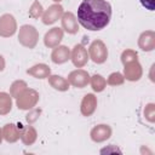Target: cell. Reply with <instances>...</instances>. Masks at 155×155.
I'll use <instances>...</instances> for the list:
<instances>
[{
	"mask_svg": "<svg viewBox=\"0 0 155 155\" xmlns=\"http://www.w3.org/2000/svg\"><path fill=\"white\" fill-rule=\"evenodd\" d=\"M39 92L34 88H25L17 98H16V104L18 109L21 110H30L33 109L38 102H39Z\"/></svg>",
	"mask_w": 155,
	"mask_h": 155,
	"instance_id": "3957f363",
	"label": "cell"
},
{
	"mask_svg": "<svg viewBox=\"0 0 155 155\" xmlns=\"http://www.w3.org/2000/svg\"><path fill=\"white\" fill-rule=\"evenodd\" d=\"M27 87H28L27 86V82L23 81V80H16V81H13L12 85L10 86V94H11V97L17 98Z\"/></svg>",
	"mask_w": 155,
	"mask_h": 155,
	"instance_id": "7402d4cb",
	"label": "cell"
},
{
	"mask_svg": "<svg viewBox=\"0 0 155 155\" xmlns=\"http://www.w3.org/2000/svg\"><path fill=\"white\" fill-rule=\"evenodd\" d=\"M90 84L94 92H102L107 86V80L102 75L94 74L92 78H90Z\"/></svg>",
	"mask_w": 155,
	"mask_h": 155,
	"instance_id": "44dd1931",
	"label": "cell"
},
{
	"mask_svg": "<svg viewBox=\"0 0 155 155\" xmlns=\"http://www.w3.org/2000/svg\"><path fill=\"white\" fill-rule=\"evenodd\" d=\"M53 1H54V2H61L62 0H53Z\"/></svg>",
	"mask_w": 155,
	"mask_h": 155,
	"instance_id": "4dcf8cb0",
	"label": "cell"
},
{
	"mask_svg": "<svg viewBox=\"0 0 155 155\" xmlns=\"http://www.w3.org/2000/svg\"><path fill=\"white\" fill-rule=\"evenodd\" d=\"M27 74L35 79H47L51 75V68L45 63H38L27 70Z\"/></svg>",
	"mask_w": 155,
	"mask_h": 155,
	"instance_id": "2e32d148",
	"label": "cell"
},
{
	"mask_svg": "<svg viewBox=\"0 0 155 155\" xmlns=\"http://www.w3.org/2000/svg\"><path fill=\"white\" fill-rule=\"evenodd\" d=\"M19 138L25 145H31L35 143L38 138V132L33 126H24L19 128Z\"/></svg>",
	"mask_w": 155,
	"mask_h": 155,
	"instance_id": "e0dca14e",
	"label": "cell"
},
{
	"mask_svg": "<svg viewBox=\"0 0 155 155\" xmlns=\"http://www.w3.org/2000/svg\"><path fill=\"white\" fill-rule=\"evenodd\" d=\"M97 108V97L93 93H87L84 96L81 104H80V111L84 116L88 117L91 116Z\"/></svg>",
	"mask_w": 155,
	"mask_h": 155,
	"instance_id": "4fadbf2b",
	"label": "cell"
},
{
	"mask_svg": "<svg viewBox=\"0 0 155 155\" xmlns=\"http://www.w3.org/2000/svg\"><path fill=\"white\" fill-rule=\"evenodd\" d=\"M62 40H63V29L58 27L51 28L44 36V44L48 48H53L58 46Z\"/></svg>",
	"mask_w": 155,
	"mask_h": 155,
	"instance_id": "8fae6325",
	"label": "cell"
},
{
	"mask_svg": "<svg viewBox=\"0 0 155 155\" xmlns=\"http://www.w3.org/2000/svg\"><path fill=\"white\" fill-rule=\"evenodd\" d=\"M143 75V69L140 63L137 61L128 62L124 64V78L128 81H138Z\"/></svg>",
	"mask_w": 155,
	"mask_h": 155,
	"instance_id": "52a82bcc",
	"label": "cell"
},
{
	"mask_svg": "<svg viewBox=\"0 0 155 155\" xmlns=\"http://www.w3.org/2000/svg\"><path fill=\"white\" fill-rule=\"evenodd\" d=\"M137 59H138V53H137L134 50L126 48V50L122 51V53H121V62H122V64H126V63H128V62L137 61Z\"/></svg>",
	"mask_w": 155,
	"mask_h": 155,
	"instance_id": "603a6c76",
	"label": "cell"
},
{
	"mask_svg": "<svg viewBox=\"0 0 155 155\" xmlns=\"http://www.w3.org/2000/svg\"><path fill=\"white\" fill-rule=\"evenodd\" d=\"M144 117L149 122H154L155 121V104L154 103H149V104L145 105V108H144Z\"/></svg>",
	"mask_w": 155,
	"mask_h": 155,
	"instance_id": "484cf974",
	"label": "cell"
},
{
	"mask_svg": "<svg viewBox=\"0 0 155 155\" xmlns=\"http://www.w3.org/2000/svg\"><path fill=\"white\" fill-rule=\"evenodd\" d=\"M12 109V97L6 92H0V115H6Z\"/></svg>",
	"mask_w": 155,
	"mask_h": 155,
	"instance_id": "ffe728a7",
	"label": "cell"
},
{
	"mask_svg": "<svg viewBox=\"0 0 155 155\" xmlns=\"http://www.w3.org/2000/svg\"><path fill=\"white\" fill-rule=\"evenodd\" d=\"M63 7L59 4H53L51 5L44 13H42V23L48 25V24H53L54 22H57L62 15H63Z\"/></svg>",
	"mask_w": 155,
	"mask_h": 155,
	"instance_id": "30bf717a",
	"label": "cell"
},
{
	"mask_svg": "<svg viewBox=\"0 0 155 155\" xmlns=\"http://www.w3.org/2000/svg\"><path fill=\"white\" fill-rule=\"evenodd\" d=\"M88 58L90 57H88L87 50L84 45L78 44L73 47V51L70 53V59L76 68H82L88 62Z\"/></svg>",
	"mask_w": 155,
	"mask_h": 155,
	"instance_id": "ba28073f",
	"label": "cell"
},
{
	"mask_svg": "<svg viewBox=\"0 0 155 155\" xmlns=\"http://www.w3.org/2000/svg\"><path fill=\"white\" fill-rule=\"evenodd\" d=\"M51 59L54 64H63L70 59V50L67 46L58 45L53 47V51L51 53Z\"/></svg>",
	"mask_w": 155,
	"mask_h": 155,
	"instance_id": "9a60e30c",
	"label": "cell"
},
{
	"mask_svg": "<svg viewBox=\"0 0 155 155\" xmlns=\"http://www.w3.org/2000/svg\"><path fill=\"white\" fill-rule=\"evenodd\" d=\"M111 18V6L107 0H84L78 7V22L87 30L104 29Z\"/></svg>",
	"mask_w": 155,
	"mask_h": 155,
	"instance_id": "6da1fadb",
	"label": "cell"
},
{
	"mask_svg": "<svg viewBox=\"0 0 155 155\" xmlns=\"http://www.w3.org/2000/svg\"><path fill=\"white\" fill-rule=\"evenodd\" d=\"M2 138L8 143H15L19 139V130L15 124H6L2 128Z\"/></svg>",
	"mask_w": 155,
	"mask_h": 155,
	"instance_id": "ac0fdd59",
	"label": "cell"
},
{
	"mask_svg": "<svg viewBox=\"0 0 155 155\" xmlns=\"http://www.w3.org/2000/svg\"><path fill=\"white\" fill-rule=\"evenodd\" d=\"M88 57L97 64H102L107 61L108 58V48H107V45L97 39V40H93L88 47Z\"/></svg>",
	"mask_w": 155,
	"mask_h": 155,
	"instance_id": "277c9868",
	"label": "cell"
},
{
	"mask_svg": "<svg viewBox=\"0 0 155 155\" xmlns=\"http://www.w3.org/2000/svg\"><path fill=\"white\" fill-rule=\"evenodd\" d=\"M67 80L69 81V84L71 86H74L76 88H84L90 82V75L84 69H76V70H73L69 73Z\"/></svg>",
	"mask_w": 155,
	"mask_h": 155,
	"instance_id": "8992f818",
	"label": "cell"
},
{
	"mask_svg": "<svg viewBox=\"0 0 155 155\" xmlns=\"http://www.w3.org/2000/svg\"><path fill=\"white\" fill-rule=\"evenodd\" d=\"M5 69V58L0 54V71H2Z\"/></svg>",
	"mask_w": 155,
	"mask_h": 155,
	"instance_id": "f1b7e54d",
	"label": "cell"
},
{
	"mask_svg": "<svg viewBox=\"0 0 155 155\" xmlns=\"http://www.w3.org/2000/svg\"><path fill=\"white\" fill-rule=\"evenodd\" d=\"M138 46L142 51L150 52L155 48V33L153 30L143 31L138 38Z\"/></svg>",
	"mask_w": 155,
	"mask_h": 155,
	"instance_id": "5bb4252c",
	"label": "cell"
},
{
	"mask_svg": "<svg viewBox=\"0 0 155 155\" xmlns=\"http://www.w3.org/2000/svg\"><path fill=\"white\" fill-rule=\"evenodd\" d=\"M42 13H44L42 5H41L38 0H35V1L31 4L30 8H29V16H30L31 18H39V17L42 16Z\"/></svg>",
	"mask_w": 155,
	"mask_h": 155,
	"instance_id": "d4e9b609",
	"label": "cell"
},
{
	"mask_svg": "<svg viewBox=\"0 0 155 155\" xmlns=\"http://www.w3.org/2000/svg\"><path fill=\"white\" fill-rule=\"evenodd\" d=\"M90 136H91V139L93 142L102 143V142H104V140L110 138V136H111V127L109 125H105V124L96 125L91 130Z\"/></svg>",
	"mask_w": 155,
	"mask_h": 155,
	"instance_id": "9c48e42d",
	"label": "cell"
},
{
	"mask_svg": "<svg viewBox=\"0 0 155 155\" xmlns=\"http://www.w3.org/2000/svg\"><path fill=\"white\" fill-rule=\"evenodd\" d=\"M30 110H31V111H29L28 115H27V117H25L29 124L35 122V121L39 119V115H40V113H41L40 109H30Z\"/></svg>",
	"mask_w": 155,
	"mask_h": 155,
	"instance_id": "4316f807",
	"label": "cell"
},
{
	"mask_svg": "<svg viewBox=\"0 0 155 155\" xmlns=\"http://www.w3.org/2000/svg\"><path fill=\"white\" fill-rule=\"evenodd\" d=\"M39 41V31L34 25L24 24L19 28L18 31V42L27 47V48H34Z\"/></svg>",
	"mask_w": 155,
	"mask_h": 155,
	"instance_id": "7a4b0ae2",
	"label": "cell"
},
{
	"mask_svg": "<svg viewBox=\"0 0 155 155\" xmlns=\"http://www.w3.org/2000/svg\"><path fill=\"white\" fill-rule=\"evenodd\" d=\"M61 21H62L63 30H65L68 34H76L79 31L78 18L75 17V15L73 12H63Z\"/></svg>",
	"mask_w": 155,
	"mask_h": 155,
	"instance_id": "7c38bea8",
	"label": "cell"
},
{
	"mask_svg": "<svg viewBox=\"0 0 155 155\" xmlns=\"http://www.w3.org/2000/svg\"><path fill=\"white\" fill-rule=\"evenodd\" d=\"M124 81H125V78H124V75H122L121 73H119V71L111 73V74L108 76V80H107L108 85H110V86H119V85H122Z\"/></svg>",
	"mask_w": 155,
	"mask_h": 155,
	"instance_id": "cb8c5ba5",
	"label": "cell"
},
{
	"mask_svg": "<svg viewBox=\"0 0 155 155\" xmlns=\"http://www.w3.org/2000/svg\"><path fill=\"white\" fill-rule=\"evenodd\" d=\"M1 140H2V130L0 128V143H1Z\"/></svg>",
	"mask_w": 155,
	"mask_h": 155,
	"instance_id": "f546056e",
	"label": "cell"
},
{
	"mask_svg": "<svg viewBox=\"0 0 155 155\" xmlns=\"http://www.w3.org/2000/svg\"><path fill=\"white\" fill-rule=\"evenodd\" d=\"M17 30V22L10 13H5L0 17V36L10 38Z\"/></svg>",
	"mask_w": 155,
	"mask_h": 155,
	"instance_id": "5b68a950",
	"label": "cell"
},
{
	"mask_svg": "<svg viewBox=\"0 0 155 155\" xmlns=\"http://www.w3.org/2000/svg\"><path fill=\"white\" fill-rule=\"evenodd\" d=\"M47 79H48V84L54 90L61 91V92H64V91H68L69 90L70 84H69V81L65 78H63L61 75H50Z\"/></svg>",
	"mask_w": 155,
	"mask_h": 155,
	"instance_id": "d6986e66",
	"label": "cell"
},
{
	"mask_svg": "<svg viewBox=\"0 0 155 155\" xmlns=\"http://www.w3.org/2000/svg\"><path fill=\"white\" fill-rule=\"evenodd\" d=\"M142 6L145 7L149 11H154L155 10V0H139Z\"/></svg>",
	"mask_w": 155,
	"mask_h": 155,
	"instance_id": "83f0119b",
	"label": "cell"
}]
</instances>
